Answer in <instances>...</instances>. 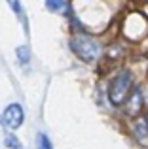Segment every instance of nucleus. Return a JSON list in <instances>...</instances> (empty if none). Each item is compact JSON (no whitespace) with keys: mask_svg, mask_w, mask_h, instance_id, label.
I'll return each mask as SVG.
<instances>
[{"mask_svg":"<svg viewBox=\"0 0 148 149\" xmlns=\"http://www.w3.org/2000/svg\"><path fill=\"white\" fill-rule=\"evenodd\" d=\"M70 47L74 51V55H76L78 58H82V61H85V62H93L95 58H99L101 51H103L101 45L97 44L93 38L84 36V34H78V36L72 38Z\"/></svg>","mask_w":148,"mask_h":149,"instance_id":"f257e3e1","label":"nucleus"},{"mask_svg":"<svg viewBox=\"0 0 148 149\" xmlns=\"http://www.w3.org/2000/svg\"><path fill=\"white\" fill-rule=\"evenodd\" d=\"M131 85H133V77L129 72H120L114 79L110 81V87H108V98L114 106L123 104L129 98L131 93Z\"/></svg>","mask_w":148,"mask_h":149,"instance_id":"f03ea898","label":"nucleus"},{"mask_svg":"<svg viewBox=\"0 0 148 149\" xmlns=\"http://www.w3.org/2000/svg\"><path fill=\"white\" fill-rule=\"evenodd\" d=\"M23 119H25V113H23L21 104H10L2 113V123L6 125L10 130H15L23 125Z\"/></svg>","mask_w":148,"mask_h":149,"instance_id":"7ed1b4c3","label":"nucleus"},{"mask_svg":"<svg viewBox=\"0 0 148 149\" xmlns=\"http://www.w3.org/2000/svg\"><path fill=\"white\" fill-rule=\"evenodd\" d=\"M141 108H142V95L137 89V91H133L131 96H129V102H127V113H129V115H137V113L141 111Z\"/></svg>","mask_w":148,"mask_h":149,"instance_id":"20e7f679","label":"nucleus"},{"mask_svg":"<svg viewBox=\"0 0 148 149\" xmlns=\"http://www.w3.org/2000/svg\"><path fill=\"white\" fill-rule=\"evenodd\" d=\"M46 8L53 13H65L68 10V2L67 0H46Z\"/></svg>","mask_w":148,"mask_h":149,"instance_id":"39448f33","label":"nucleus"},{"mask_svg":"<svg viewBox=\"0 0 148 149\" xmlns=\"http://www.w3.org/2000/svg\"><path fill=\"white\" fill-rule=\"evenodd\" d=\"M135 136L139 138V142L146 143V136H148V123H146L144 119H141V121H137V123H135Z\"/></svg>","mask_w":148,"mask_h":149,"instance_id":"423d86ee","label":"nucleus"},{"mask_svg":"<svg viewBox=\"0 0 148 149\" xmlns=\"http://www.w3.org/2000/svg\"><path fill=\"white\" fill-rule=\"evenodd\" d=\"M15 55H17V58H19V62H21V64H29L30 53H29V47H27V45H19L17 51H15Z\"/></svg>","mask_w":148,"mask_h":149,"instance_id":"0eeeda50","label":"nucleus"},{"mask_svg":"<svg viewBox=\"0 0 148 149\" xmlns=\"http://www.w3.org/2000/svg\"><path fill=\"white\" fill-rule=\"evenodd\" d=\"M36 146H38V149H53L51 142H49V138L44 134V132H40V134L36 136Z\"/></svg>","mask_w":148,"mask_h":149,"instance_id":"6e6552de","label":"nucleus"},{"mask_svg":"<svg viewBox=\"0 0 148 149\" xmlns=\"http://www.w3.org/2000/svg\"><path fill=\"white\" fill-rule=\"evenodd\" d=\"M4 143H6L8 149H23V147H21V142H19V140L15 138L13 134H8L6 138H4Z\"/></svg>","mask_w":148,"mask_h":149,"instance_id":"1a4fd4ad","label":"nucleus"},{"mask_svg":"<svg viewBox=\"0 0 148 149\" xmlns=\"http://www.w3.org/2000/svg\"><path fill=\"white\" fill-rule=\"evenodd\" d=\"M8 4H10V8L17 15H21V4H19V0H8Z\"/></svg>","mask_w":148,"mask_h":149,"instance_id":"9d476101","label":"nucleus"},{"mask_svg":"<svg viewBox=\"0 0 148 149\" xmlns=\"http://www.w3.org/2000/svg\"><path fill=\"white\" fill-rule=\"evenodd\" d=\"M146 123H148V119H146Z\"/></svg>","mask_w":148,"mask_h":149,"instance_id":"9b49d317","label":"nucleus"}]
</instances>
